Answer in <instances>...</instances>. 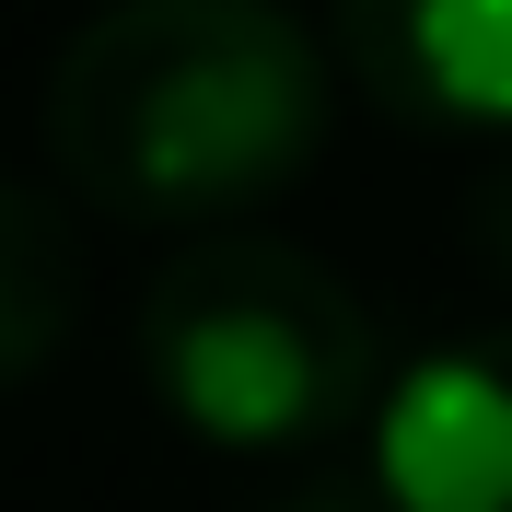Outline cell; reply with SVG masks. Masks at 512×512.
<instances>
[{
    "label": "cell",
    "instance_id": "1",
    "mask_svg": "<svg viewBox=\"0 0 512 512\" xmlns=\"http://www.w3.org/2000/svg\"><path fill=\"white\" fill-rule=\"evenodd\" d=\"M326 47L280 0H105L47 70V163L117 222H233L326 152Z\"/></svg>",
    "mask_w": 512,
    "mask_h": 512
},
{
    "label": "cell",
    "instance_id": "2",
    "mask_svg": "<svg viewBox=\"0 0 512 512\" xmlns=\"http://www.w3.org/2000/svg\"><path fill=\"white\" fill-rule=\"evenodd\" d=\"M140 373L210 454H315L373 408V315L303 245L210 233L163 256L140 303Z\"/></svg>",
    "mask_w": 512,
    "mask_h": 512
},
{
    "label": "cell",
    "instance_id": "3",
    "mask_svg": "<svg viewBox=\"0 0 512 512\" xmlns=\"http://www.w3.org/2000/svg\"><path fill=\"white\" fill-rule=\"evenodd\" d=\"M384 512H512V326L454 338L373 396Z\"/></svg>",
    "mask_w": 512,
    "mask_h": 512
},
{
    "label": "cell",
    "instance_id": "4",
    "mask_svg": "<svg viewBox=\"0 0 512 512\" xmlns=\"http://www.w3.org/2000/svg\"><path fill=\"white\" fill-rule=\"evenodd\" d=\"M338 70L408 128L512 140V0H338Z\"/></svg>",
    "mask_w": 512,
    "mask_h": 512
},
{
    "label": "cell",
    "instance_id": "5",
    "mask_svg": "<svg viewBox=\"0 0 512 512\" xmlns=\"http://www.w3.org/2000/svg\"><path fill=\"white\" fill-rule=\"evenodd\" d=\"M82 326V233L47 187L0 175V384L47 373Z\"/></svg>",
    "mask_w": 512,
    "mask_h": 512
},
{
    "label": "cell",
    "instance_id": "6",
    "mask_svg": "<svg viewBox=\"0 0 512 512\" xmlns=\"http://www.w3.org/2000/svg\"><path fill=\"white\" fill-rule=\"evenodd\" d=\"M280 512H384L373 489H315V501H280Z\"/></svg>",
    "mask_w": 512,
    "mask_h": 512
}]
</instances>
